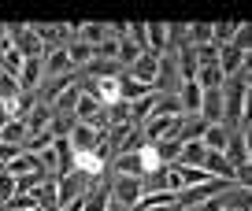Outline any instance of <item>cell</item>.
Masks as SVG:
<instances>
[{
    "label": "cell",
    "instance_id": "obj_26",
    "mask_svg": "<svg viewBox=\"0 0 252 211\" xmlns=\"http://www.w3.org/2000/svg\"><path fill=\"white\" fill-rule=\"evenodd\" d=\"M193 82H197L204 93H208V89H222V70H219V67H200Z\"/></svg>",
    "mask_w": 252,
    "mask_h": 211
},
{
    "label": "cell",
    "instance_id": "obj_13",
    "mask_svg": "<svg viewBox=\"0 0 252 211\" xmlns=\"http://www.w3.org/2000/svg\"><path fill=\"white\" fill-rule=\"evenodd\" d=\"M145 48H149L152 56L171 52V48H167V26L163 23H145Z\"/></svg>",
    "mask_w": 252,
    "mask_h": 211
},
{
    "label": "cell",
    "instance_id": "obj_21",
    "mask_svg": "<svg viewBox=\"0 0 252 211\" xmlns=\"http://www.w3.org/2000/svg\"><path fill=\"white\" fill-rule=\"evenodd\" d=\"M204 156H208V149L200 145V141H186L174 163H182V167H204Z\"/></svg>",
    "mask_w": 252,
    "mask_h": 211
},
{
    "label": "cell",
    "instance_id": "obj_12",
    "mask_svg": "<svg viewBox=\"0 0 252 211\" xmlns=\"http://www.w3.org/2000/svg\"><path fill=\"white\" fill-rule=\"evenodd\" d=\"M245 63H249V56L237 52L234 45H222V48H219V70H222V78H234Z\"/></svg>",
    "mask_w": 252,
    "mask_h": 211
},
{
    "label": "cell",
    "instance_id": "obj_2",
    "mask_svg": "<svg viewBox=\"0 0 252 211\" xmlns=\"http://www.w3.org/2000/svg\"><path fill=\"white\" fill-rule=\"evenodd\" d=\"M8 30V41H11V48H15L23 60H41L45 56V45L37 41V33L30 30V26H23V23H15V26H4Z\"/></svg>",
    "mask_w": 252,
    "mask_h": 211
},
{
    "label": "cell",
    "instance_id": "obj_10",
    "mask_svg": "<svg viewBox=\"0 0 252 211\" xmlns=\"http://www.w3.org/2000/svg\"><path fill=\"white\" fill-rule=\"evenodd\" d=\"M204 130H208V122L200 115H182L174 137H178V145H186V141H200V137H204Z\"/></svg>",
    "mask_w": 252,
    "mask_h": 211
},
{
    "label": "cell",
    "instance_id": "obj_34",
    "mask_svg": "<svg viewBox=\"0 0 252 211\" xmlns=\"http://www.w3.org/2000/svg\"><path fill=\"white\" fill-rule=\"evenodd\" d=\"M11 196H15V174H0V204H8Z\"/></svg>",
    "mask_w": 252,
    "mask_h": 211
},
{
    "label": "cell",
    "instance_id": "obj_27",
    "mask_svg": "<svg viewBox=\"0 0 252 211\" xmlns=\"http://www.w3.org/2000/svg\"><path fill=\"white\" fill-rule=\"evenodd\" d=\"M23 56H19L15 52V48H8V52H4V56H0V74H8V78H15L19 82V70H23Z\"/></svg>",
    "mask_w": 252,
    "mask_h": 211
},
{
    "label": "cell",
    "instance_id": "obj_36",
    "mask_svg": "<svg viewBox=\"0 0 252 211\" xmlns=\"http://www.w3.org/2000/svg\"><path fill=\"white\" fill-rule=\"evenodd\" d=\"M60 211H86V193H82V196H71Z\"/></svg>",
    "mask_w": 252,
    "mask_h": 211
},
{
    "label": "cell",
    "instance_id": "obj_33",
    "mask_svg": "<svg viewBox=\"0 0 252 211\" xmlns=\"http://www.w3.org/2000/svg\"><path fill=\"white\" fill-rule=\"evenodd\" d=\"M108 115H111V126H115V122H130V104H126V100L108 104Z\"/></svg>",
    "mask_w": 252,
    "mask_h": 211
},
{
    "label": "cell",
    "instance_id": "obj_37",
    "mask_svg": "<svg viewBox=\"0 0 252 211\" xmlns=\"http://www.w3.org/2000/svg\"><path fill=\"white\" fill-rule=\"evenodd\" d=\"M8 48H11V41H8V30H4V26H0V56L8 52Z\"/></svg>",
    "mask_w": 252,
    "mask_h": 211
},
{
    "label": "cell",
    "instance_id": "obj_31",
    "mask_svg": "<svg viewBox=\"0 0 252 211\" xmlns=\"http://www.w3.org/2000/svg\"><path fill=\"white\" fill-rule=\"evenodd\" d=\"M96 111H100V104L93 100V96H86L82 93V100H78V108H74V119H78V122H89V119L96 115Z\"/></svg>",
    "mask_w": 252,
    "mask_h": 211
},
{
    "label": "cell",
    "instance_id": "obj_35",
    "mask_svg": "<svg viewBox=\"0 0 252 211\" xmlns=\"http://www.w3.org/2000/svg\"><path fill=\"white\" fill-rule=\"evenodd\" d=\"M23 89H19L15 78H8V74H0V100H11V96H19Z\"/></svg>",
    "mask_w": 252,
    "mask_h": 211
},
{
    "label": "cell",
    "instance_id": "obj_11",
    "mask_svg": "<svg viewBox=\"0 0 252 211\" xmlns=\"http://www.w3.org/2000/svg\"><path fill=\"white\" fill-rule=\"evenodd\" d=\"M23 122H26V137H33V133H41V130L52 126V108H48V104H33L30 115H26ZM23 145H26V141H23Z\"/></svg>",
    "mask_w": 252,
    "mask_h": 211
},
{
    "label": "cell",
    "instance_id": "obj_20",
    "mask_svg": "<svg viewBox=\"0 0 252 211\" xmlns=\"http://www.w3.org/2000/svg\"><path fill=\"white\" fill-rule=\"evenodd\" d=\"M204 171L212 174V178H226V181H234V167H230V159L222 156V152H208V156H204Z\"/></svg>",
    "mask_w": 252,
    "mask_h": 211
},
{
    "label": "cell",
    "instance_id": "obj_6",
    "mask_svg": "<svg viewBox=\"0 0 252 211\" xmlns=\"http://www.w3.org/2000/svg\"><path fill=\"white\" fill-rule=\"evenodd\" d=\"M111 200L134 208V204L141 200V178H119L115 174V181H111Z\"/></svg>",
    "mask_w": 252,
    "mask_h": 211
},
{
    "label": "cell",
    "instance_id": "obj_32",
    "mask_svg": "<svg viewBox=\"0 0 252 211\" xmlns=\"http://www.w3.org/2000/svg\"><path fill=\"white\" fill-rule=\"evenodd\" d=\"M41 178H45V171H33V174H19V178H15V193H33V189L41 185Z\"/></svg>",
    "mask_w": 252,
    "mask_h": 211
},
{
    "label": "cell",
    "instance_id": "obj_23",
    "mask_svg": "<svg viewBox=\"0 0 252 211\" xmlns=\"http://www.w3.org/2000/svg\"><path fill=\"white\" fill-rule=\"evenodd\" d=\"M0 141H4V145H23L26 141V122L23 119H8L4 130H0Z\"/></svg>",
    "mask_w": 252,
    "mask_h": 211
},
{
    "label": "cell",
    "instance_id": "obj_8",
    "mask_svg": "<svg viewBox=\"0 0 252 211\" xmlns=\"http://www.w3.org/2000/svg\"><path fill=\"white\" fill-rule=\"evenodd\" d=\"M197 115L204 119L208 126L222 122V89H208V93L200 96V111H197Z\"/></svg>",
    "mask_w": 252,
    "mask_h": 211
},
{
    "label": "cell",
    "instance_id": "obj_7",
    "mask_svg": "<svg viewBox=\"0 0 252 211\" xmlns=\"http://www.w3.org/2000/svg\"><path fill=\"white\" fill-rule=\"evenodd\" d=\"M100 137H104V133H96L93 126H86V122H74V130L67 133V141H71V149H74V152H93Z\"/></svg>",
    "mask_w": 252,
    "mask_h": 211
},
{
    "label": "cell",
    "instance_id": "obj_29",
    "mask_svg": "<svg viewBox=\"0 0 252 211\" xmlns=\"http://www.w3.org/2000/svg\"><path fill=\"white\" fill-rule=\"evenodd\" d=\"M237 26L241 23H212V45H230L234 41V33H237Z\"/></svg>",
    "mask_w": 252,
    "mask_h": 211
},
{
    "label": "cell",
    "instance_id": "obj_5",
    "mask_svg": "<svg viewBox=\"0 0 252 211\" xmlns=\"http://www.w3.org/2000/svg\"><path fill=\"white\" fill-rule=\"evenodd\" d=\"M134 82H141V86H152L156 89V74H159V56H152V52H141L134 60V67L126 70Z\"/></svg>",
    "mask_w": 252,
    "mask_h": 211
},
{
    "label": "cell",
    "instance_id": "obj_22",
    "mask_svg": "<svg viewBox=\"0 0 252 211\" xmlns=\"http://www.w3.org/2000/svg\"><path fill=\"white\" fill-rule=\"evenodd\" d=\"M156 100H159V93H149V96H141V100H134V104H130V126H141L145 119L152 115Z\"/></svg>",
    "mask_w": 252,
    "mask_h": 211
},
{
    "label": "cell",
    "instance_id": "obj_28",
    "mask_svg": "<svg viewBox=\"0 0 252 211\" xmlns=\"http://www.w3.org/2000/svg\"><path fill=\"white\" fill-rule=\"evenodd\" d=\"M56 145V137H52V130H41V133H33V137H26V145H23V152H45V149H52Z\"/></svg>",
    "mask_w": 252,
    "mask_h": 211
},
{
    "label": "cell",
    "instance_id": "obj_15",
    "mask_svg": "<svg viewBox=\"0 0 252 211\" xmlns=\"http://www.w3.org/2000/svg\"><path fill=\"white\" fill-rule=\"evenodd\" d=\"M82 70H86V78H123L126 74L115 60H89Z\"/></svg>",
    "mask_w": 252,
    "mask_h": 211
},
{
    "label": "cell",
    "instance_id": "obj_19",
    "mask_svg": "<svg viewBox=\"0 0 252 211\" xmlns=\"http://www.w3.org/2000/svg\"><path fill=\"white\" fill-rule=\"evenodd\" d=\"M226 141H230V130L222 122H215V126H208V130H204L200 145H204L208 152H226Z\"/></svg>",
    "mask_w": 252,
    "mask_h": 211
},
{
    "label": "cell",
    "instance_id": "obj_30",
    "mask_svg": "<svg viewBox=\"0 0 252 211\" xmlns=\"http://www.w3.org/2000/svg\"><path fill=\"white\" fill-rule=\"evenodd\" d=\"M137 56H141V48H137L130 37H123V41H119V56H115V63H119V67L126 63V70H130V67H134V60H137Z\"/></svg>",
    "mask_w": 252,
    "mask_h": 211
},
{
    "label": "cell",
    "instance_id": "obj_9",
    "mask_svg": "<svg viewBox=\"0 0 252 211\" xmlns=\"http://www.w3.org/2000/svg\"><path fill=\"white\" fill-rule=\"evenodd\" d=\"M30 30L33 33H37V41H41V45H45V48H67V45H63V37H67V26H60V23H30Z\"/></svg>",
    "mask_w": 252,
    "mask_h": 211
},
{
    "label": "cell",
    "instance_id": "obj_14",
    "mask_svg": "<svg viewBox=\"0 0 252 211\" xmlns=\"http://www.w3.org/2000/svg\"><path fill=\"white\" fill-rule=\"evenodd\" d=\"M200 96H204V89H200L197 82H182L178 86V104H182L186 115H197L200 111Z\"/></svg>",
    "mask_w": 252,
    "mask_h": 211
},
{
    "label": "cell",
    "instance_id": "obj_24",
    "mask_svg": "<svg viewBox=\"0 0 252 211\" xmlns=\"http://www.w3.org/2000/svg\"><path fill=\"white\" fill-rule=\"evenodd\" d=\"M156 149V156H159V163L163 167H171L174 159H178V152H182V145H178V137H167V141H156L152 145Z\"/></svg>",
    "mask_w": 252,
    "mask_h": 211
},
{
    "label": "cell",
    "instance_id": "obj_1",
    "mask_svg": "<svg viewBox=\"0 0 252 211\" xmlns=\"http://www.w3.org/2000/svg\"><path fill=\"white\" fill-rule=\"evenodd\" d=\"M111 171L119 174V178H145V174L152 171H163V163H159L156 149H137V152H123V156H115V163H111Z\"/></svg>",
    "mask_w": 252,
    "mask_h": 211
},
{
    "label": "cell",
    "instance_id": "obj_38",
    "mask_svg": "<svg viewBox=\"0 0 252 211\" xmlns=\"http://www.w3.org/2000/svg\"><path fill=\"white\" fill-rule=\"evenodd\" d=\"M108 211H130V208H126V204H115V200H111V204H108Z\"/></svg>",
    "mask_w": 252,
    "mask_h": 211
},
{
    "label": "cell",
    "instance_id": "obj_18",
    "mask_svg": "<svg viewBox=\"0 0 252 211\" xmlns=\"http://www.w3.org/2000/svg\"><path fill=\"white\" fill-rule=\"evenodd\" d=\"M149 93H156V89H152V86H141V82H134L130 74H123V78H119V100L134 104V100H141V96H149Z\"/></svg>",
    "mask_w": 252,
    "mask_h": 211
},
{
    "label": "cell",
    "instance_id": "obj_16",
    "mask_svg": "<svg viewBox=\"0 0 252 211\" xmlns=\"http://www.w3.org/2000/svg\"><path fill=\"white\" fill-rule=\"evenodd\" d=\"M78 100H82V86L74 82V86H67L60 96H56V104H52V115H74Z\"/></svg>",
    "mask_w": 252,
    "mask_h": 211
},
{
    "label": "cell",
    "instance_id": "obj_3",
    "mask_svg": "<svg viewBox=\"0 0 252 211\" xmlns=\"http://www.w3.org/2000/svg\"><path fill=\"white\" fill-rule=\"evenodd\" d=\"M41 70H45L48 78H63V74H78V70L71 67V56H67V48H45V56H41Z\"/></svg>",
    "mask_w": 252,
    "mask_h": 211
},
{
    "label": "cell",
    "instance_id": "obj_25",
    "mask_svg": "<svg viewBox=\"0 0 252 211\" xmlns=\"http://www.w3.org/2000/svg\"><path fill=\"white\" fill-rule=\"evenodd\" d=\"M67 56H71V67L82 74V67H86V63L93 60V48H89V45H82V41H71V45H67Z\"/></svg>",
    "mask_w": 252,
    "mask_h": 211
},
{
    "label": "cell",
    "instance_id": "obj_17",
    "mask_svg": "<svg viewBox=\"0 0 252 211\" xmlns=\"http://www.w3.org/2000/svg\"><path fill=\"white\" fill-rule=\"evenodd\" d=\"M41 78H45V70H41V60H26L23 70H19V89L23 93H33V89L41 86Z\"/></svg>",
    "mask_w": 252,
    "mask_h": 211
},
{
    "label": "cell",
    "instance_id": "obj_4",
    "mask_svg": "<svg viewBox=\"0 0 252 211\" xmlns=\"http://www.w3.org/2000/svg\"><path fill=\"white\" fill-rule=\"evenodd\" d=\"M222 156L230 159V167H241L249 163V126H237V130H230V141H226V152Z\"/></svg>",
    "mask_w": 252,
    "mask_h": 211
}]
</instances>
